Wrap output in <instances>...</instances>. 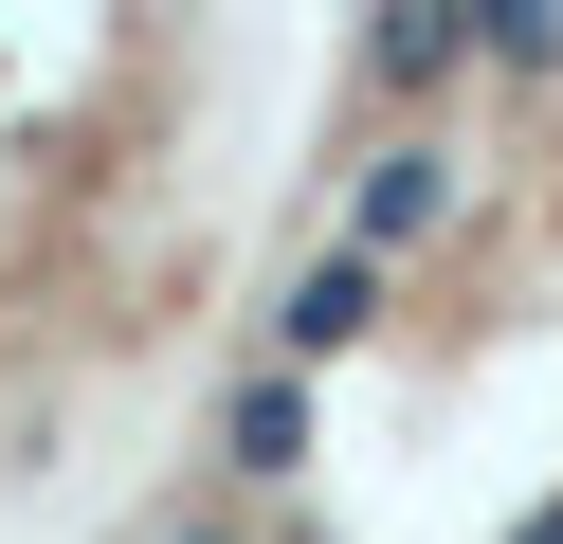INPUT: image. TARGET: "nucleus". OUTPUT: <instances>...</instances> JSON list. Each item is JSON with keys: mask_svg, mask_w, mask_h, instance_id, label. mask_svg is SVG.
Listing matches in <instances>:
<instances>
[{"mask_svg": "<svg viewBox=\"0 0 563 544\" xmlns=\"http://www.w3.org/2000/svg\"><path fill=\"white\" fill-rule=\"evenodd\" d=\"M219 0H0V454L183 345L219 273Z\"/></svg>", "mask_w": 563, "mask_h": 544, "instance_id": "nucleus-1", "label": "nucleus"}]
</instances>
